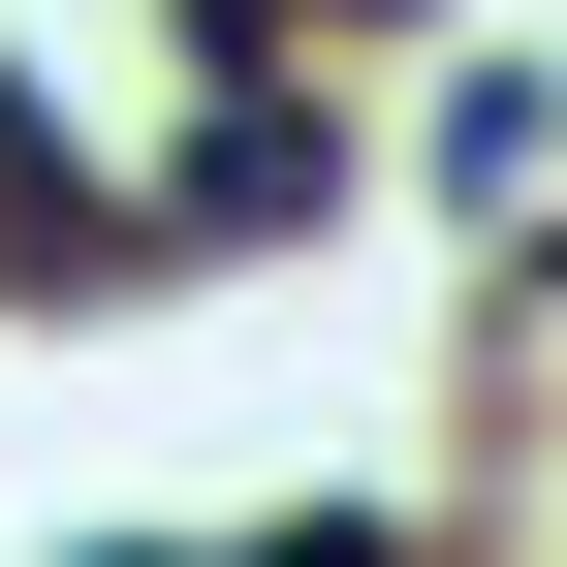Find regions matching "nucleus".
Segmentation results:
<instances>
[{
  "instance_id": "obj_1",
  "label": "nucleus",
  "mask_w": 567,
  "mask_h": 567,
  "mask_svg": "<svg viewBox=\"0 0 567 567\" xmlns=\"http://www.w3.org/2000/svg\"><path fill=\"white\" fill-rule=\"evenodd\" d=\"M536 347H567V252H536Z\"/></svg>"
}]
</instances>
